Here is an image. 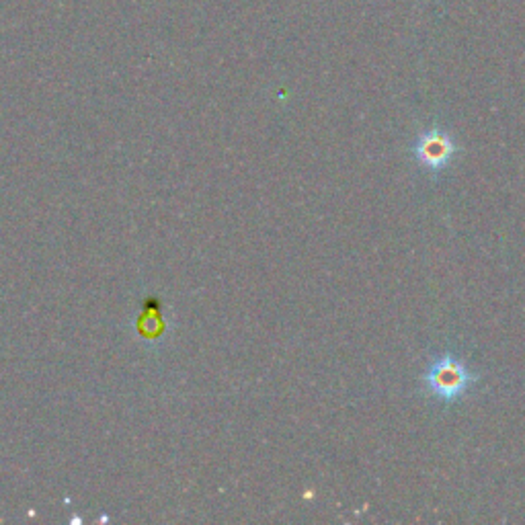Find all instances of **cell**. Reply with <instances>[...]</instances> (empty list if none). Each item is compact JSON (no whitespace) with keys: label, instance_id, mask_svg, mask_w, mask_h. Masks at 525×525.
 Returning <instances> with one entry per match:
<instances>
[{"label":"cell","instance_id":"cell-1","mask_svg":"<svg viewBox=\"0 0 525 525\" xmlns=\"http://www.w3.org/2000/svg\"><path fill=\"white\" fill-rule=\"evenodd\" d=\"M480 380L462 359L452 353L441 355L429 363V368L423 376L425 390L441 400V402H456L470 392V388Z\"/></svg>","mask_w":525,"mask_h":525},{"label":"cell","instance_id":"cell-2","mask_svg":"<svg viewBox=\"0 0 525 525\" xmlns=\"http://www.w3.org/2000/svg\"><path fill=\"white\" fill-rule=\"evenodd\" d=\"M458 152L460 146L456 144L452 134L443 132L437 126L421 132L413 144L415 160L429 173H441L443 169H448L454 163Z\"/></svg>","mask_w":525,"mask_h":525}]
</instances>
